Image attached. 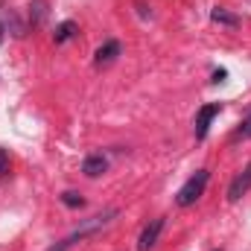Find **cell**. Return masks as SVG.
I'll use <instances>...</instances> for the list:
<instances>
[{
	"mask_svg": "<svg viewBox=\"0 0 251 251\" xmlns=\"http://www.w3.org/2000/svg\"><path fill=\"white\" fill-rule=\"evenodd\" d=\"M120 50H123V47H120V41H114V38H111V41H105V44H102V47L94 53V64H97V67H105V64H111L117 56H120Z\"/></svg>",
	"mask_w": 251,
	"mask_h": 251,
	"instance_id": "cell-6",
	"label": "cell"
},
{
	"mask_svg": "<svg viewBox=\"0 0 251 251\" xmlns=\"http://www.w3.org/2000/svg\"><path fill=\"white\" fill-rule=\"evenodd\" d=\"M9 167H12L9 152H6V149H0V178H6V176H9Z\"/></svg>",
	"mask_w": 251,
	"mask_h": 251,
	"instance_id": "cell-11",
	"label": "cell"
},
{
	"mask_svg": "<svg viewBox=\"0 0 251 251\" xmlns=\"http://www.w3.org/2000/svg\"><path fill=\"white\" fill-rule=\"evenodd\" d=\"M62 204H64V207H82V204H85V199H82L79 193L67 190V193H62Z\"/></svg>",
	"mask_w": 251,
	"mask_h": 251,
	"instance_id": "cell-10",
	"label": "cell"
},
{
	"mask_svg": "<svg viewBox=\"0 0 251 251\" xmlns=\"http://www.w3.org/2000/svg\"><path fill=\"white\" fill-rule=\"evenodd\" d=\"M219 111H222V105L219 102H210V105H201L199 108V114H196V140H204L207 137V128L213 123V117H219Z\"/></svg>",
	"mask_w": 251,
	"mask_h": 251,
	"instance_id": "cell-3",
	"label": "cell"
},
{
	"mask_svg": "<svg viewBox=\"0 0 251 251\" xmlns=\"http://www.w3.org/2000/svg\"><path fill=\"white\" fill-rule=\"evenodd\" d=\"M225 76H228V70H216V73H213V82L219 85V82H225Z\"/></svg>",
	"mask_w": 251,
	"mask_h": 251,
	"instance_id": "cell-13",
	"label": "cell"
},
{
	"mask_svg": "<svg viewBox=\"0 0 251 251\" xmlns=\"http://www.w3.org/2000/svg\"><path fill=\"white\" fill-rule=\"evenodd\" d=\"M108 170V158L105 155H88L85 161H82V173L88 176V178H97V176H102Z\"/></svg>",
	"mask_w": 251,
	"mask_h": 251,
	"instance_id": "cell-7",
	"label": "cell"
},
{
	"mask_svg": "<svg viewBox=\"0 0 251 251\" xmlns=\"http://www.w3.org/2000/svg\"><path fill=\"white\" fill-rule=\"evenodd\" d=\"M161 231H164V216L152 219V222L143 228V234H140V240H137V251H152L155 249L158 240H161Z\"/></svg>",
	"mask_w": 251,
	"mask_h": 251,
	"instance_id": "cell-4",
	"label": "cell"
},
{
	"mask_svg": "<svg viewBox=\"0 0 251 251\" xmlns=\"http://www.w3.org/2000/svg\"><path fill=\"white\" fill-rule=\"evenodd\" d=\"M237 137H243V140H249V137H251V114L243 120V126L237 128Z\"/></svg>",
	"mask_w": 251,
	"mask_h": 251,
	"instance_id": "cell-12",
	"label": "cell"
},
{
	"mask_svg": "<svg viewBox=\"0 0 251 251\" xmlns=\"http://www.w3.org/2000/svg\"><path fill=\"white\" fill-rule=\"evenodd\" d=\"M207 181H210V173H207V170H196L187 181L181 184L178 196H176V204H178V207H190V204H196V201L204 196Z\"/></svg>",
	"mask_w": 251,
	"mask_h": 251,
	"instance_id": "cell-2",
	"label": "cell"
},
{
	"mask_svg": "<svg viewBox=\"0 0 251 251\" xmlns=\"http://www.w3.org/2000/svg\"><path fill=\"white\" fill-rule=\"evenodd\" d=\"M249 190H251V164L237 176V178H234V181H231V187H228V199L237 201V199H243Z\"/></svg>",
	"mask_w": 251,
	"mask_h": 251,
	"instance_id": "cell-5",
	"label": "cell"
},
{
	"mask_svg": "<svg viewBox=\"0 0 251 251\" xmlns=\"http://www.w3.org/2000/svg\"><path fill=\"white\" fill-rule=\"evenodd\" d=\"M117 219V207H111V210H105V213H97V216H91V219H85L76 231H70L67 237H64L62 243H56V246H50L47 251H67L73 249L76 243H82L85 237H91V234H100L102 228H108L111 222Z\"/></svg>",
	"mask_w": 251,
	"mask_h": 251,
	"instance_id": "cell-1",
	"label": "cell"
},
{
	"mask_svg": "<svg viewBox=\"0 0 251 251\" xmlns=\"http://www.w3.org/2000/svg\"><path fill=\"white\" fill-rule=\"evenodd\" d=\"M210 21H213V24H222V26H237V24H240L237 15H231L228 9H219V6L210 12Z\"/></svg>",
	"mask_w": 251,
	"mask_h": 251,
	"instance_id": "cell-8",
	"label": "cell"
},
{
	"mask_svg": "<svg viewBox=\"0 0 251 251\" xmlns=\"http://www.w3.org/2000/svg\"><path fill=\"white\" fill-rule=\"evenodd\" d=\"M76 29H79V26H76L73 21H64V24H59V26H56V32H53L56 44H64V41H70V38L76 35Z\"/></svg>",
	"mask_w": 251,
	"mask_h": 251,
	"instance_id": "cell-9",
	"label": "cell"
}]
</instances>
